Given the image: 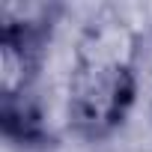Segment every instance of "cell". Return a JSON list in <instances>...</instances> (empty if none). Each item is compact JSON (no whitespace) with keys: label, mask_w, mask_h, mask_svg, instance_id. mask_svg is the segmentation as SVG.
Wrapping results in <instances>:
<instances>
[{"label":"cell","mask_w":152,"mask_h":152,"mask_svg":"<svg viewBox=\"0 0 152 152\" xmlns=\"http://www.w3.org/2000/svg\"><path fill=\"white\" fill-rule=\"evenodd\" d=\"M140 36L119 15L93 18L72 51L69 125L84 140L110 137L137 99Z\"/></svg>","instance_id":"obj_1"}]
</instances>
